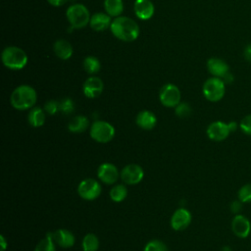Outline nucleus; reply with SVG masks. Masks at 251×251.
<instances>
[{"mask_svg":"<svg viewBox=\"0 0 251 251\" xmlns=\"http://www.w3.org/2000/svg\"><path fill=\"white\" fill-rule=\"evenodd\" d=\"M97 176L99 179L105 184H114L119 176V171L117 167L111 163H104L99 166L97 170Z\"/></svg>","mask_w":251,"mask_h":251,"instance_id":"11","label":"nucleus"},{"mask_svg":"<svg viewBox=\"0 0 251 251\" xmlns=\"http://www.w3.org/2000/svg\"><path fill=\"white\" fill-rule=\"evenodd\" d=\"M111 24H112L111 16H109L107 13H102V12L93 14L89 22L90 27L95 31L106 30L108 27H110Z\"/></svg>","mask_w":251,"mask_h":251,"instance_id":"17","label":"nucleus"},{"mask_svg":"<svg viewBox=\"0 0 251 251\" xmlns=\"http://www.w3.org/2000/svg\"><path fill=\"white\" fill-rule=\"evenodd\" d=\"M104 8L109 16L117 18L124 11V3L122 0H104Z\"/></svg>","mask_w":251,"mask_h":251,"instance_id":"23","label":"nucleus"},{"mask_svg":"<svg viewBox=\"0 0 251 251\" xmlns=\"http://www.w3.org/2000/svg\"><path fill=\"white\" fill-rule=\"evenodd\" d=\"M110 29L115 37L125 42H131L139 35V26L128 17L119 16L112 21Z\"/></svg>","mask_w":251,"mask_h":251,"instance_id":"1","label":"nucleus"},{"mask_svg":"<svg viewBox=\"0 0 251 251\" xmlns=\"http://www.w3.org/2000/svg\"><path fill=\"white\" fill-rule=\"evenodd\" d=\"M99 247V240L93 233L86 234L82 239L83 251H97Z\"/></svg>","mask_w":251,"mask_h":251,"instance_id":"27","label":"nucleus"},{"mask_svg":"<svg viewBox=\"0 0 251 251\" xmlns=\"http://www.w3.org/2000/svg\"><path fill=\"white\" fill-rule=\"evenodd\" d=\"M133 11L138 19L146 21L152 18L155 9L150 0H135L133 4Z\"/></svg>","mask_w":251,"mask_h":251,"instance_id":"16","label":"nucleus"},{"mask_svg":"<svg viewBox=\"0 0 251 251\" xmlns=\"http://www.w3.org/2000/svg\"><path fill=\"white\" fill-rule=\"evenodd\" d=\"M236 126L237 125L235 122L226 124L224 122L217 121L209 125L207 127V135L214 141H222L225 140L231 131H234Z\"/></svg>","mask_w":251,"mask_h":251,"instance_id":"7","label":"nucleus"},{"mask_svg":"<svg viewBox=\"0 0 251 251\" xmlns=\"http://www.w3.org/2000/svg\"><path fill=\"white\" fill-rule=\"evenodd\" d=\"M44 111L49 115H55L60 111V102L56 100H49L44 105Z\"/></svg>","mask_w":251,"mask_h":251,"instance_id":"32","label":"nucleus"},{"mask_svg":"<svg viewBox=\"0 0 251 251\" xmlns=\"http://www.w3.org/2000/svg\"><path fill=\"white\" fill-rule=\"evenodd\" d=\"M75 110V103L71 98H64L60 101V112L65 115H69L73 113Z\"/></svg>","mask_w":251,"mask_h":251,"instance_id":"30","label":"nucleus"},{"mask_svg":"<svg viewBox=\"0 0 251 251\" xmlns=\"http://www.w3.org/2000/svg\"><path fill=\"white\" fill-rule=\"evenodd\" d=\"M127 195V189L124 184H116L110 191V197L114 202H122Z\"/></svg>","mask_w":251,"mask_h":251,"instance_id":"26","label":"nucleus"},{"mask_svg":"<svg viewBox=\"0 0 251 251\" xmlns=\"http://www.w3.org/2000/svg\"><path fill=\"white\" fill-rule=\"evenodd\" d=\"M222 251H231V250H230V248L228 246H224L222 248Z\"/></svg>","mask_w":251,"mask_h":251,"instance_id":"38","label":"nucleus"},{"mask_svg":"<svg viewBox=\"0 0 251 251\" xmlns=\"http://www.w3.org/2000/svg\"><path fill=\"white\" fill-rule=\"evenodd\" d=\"M232 232L240 238H246L251 230V225L249 220L243 215H236L231 221Z\"/></svg>","mask_w":251,"mask_h":251,"instance_id":"15","label":"nucleus"},{"mask_svg":"<svg viewBox=\"0 0 251 251\" xmlns=\"http://www.w3.org/2000/svg\"><path fill=\"white\" fill-rule=\"evenodd\" d=\"M207 69L213 76L220 77L223 80L230 74L228 65L220 58H210L207 61Z\"/></svg>","mask_w":251,"mask_h":251,"instance_id":"12","label":"nucleus"},{"mask_svg":"<svg viewBox=\"0 0 251 251\" xmlns=\"http://www.w3.org/2000/svg\"><path fill=\"white\" fill-rule=\"evenodd\" d=\"M53 51L61 60H68L73 55V46L66 39H58L53 44Z\"/></svg>","mask_w":251,"mask_h":251,"instance_id":"19","label":"nucleus"},{"mask_svg":"<svg viewBox=\"0 0 251 251\" xmlns=\"http://www.w3.org/2000/svg\"><path fill=\"white\" fill-rule=\"evenodd\" d=\"M102 188L100 183L93 178L83 179L77 187L79 196L84 200H94L101 194Z\"/></svg>","mask_w":251,"mask_h":251,"instance_id":"9","label":"nucleus"},{"mask_svg":"<svg viewBox=\"0 0 251 251\" xmlns=\"http://www.w3.org/2000/svg\"><path fill=\"white\" fill-rule=\"evenodd\" d=\"M144 176L143 169L136 164H129L126 166L121 172V178L126 184L133 185L139 183Z\"/></svg>","mask_w":251,"mask_h":251,"instance_id":"10","label":"nucleus"},{"mask_svg":"<svg viewBox=\"0 0 251 251\" xmlns=\"http://www.w3.org/2000/svg\"><path fill=\"white\" fill-rule=\"evenodd\" d=\"M90 136L97 142L106 143L115 136V128L105 121H96L90 126Z\"/></svg>","mask_w":251,"mask_h":251,"instance_id":"6","label":"nucleus"},{"mask_svg":"<svg viewBox=\"0 0 251 251\" xmlns=\"http://www.w3.org/2000/svg\"><path fill=\"white\" fill-rule=\"evenodd\" d=\"M1 60L3 65L14 71L24 69L27 64V55L20 47L8 46L4 48L1 54Z\"/></svg>","mask_w":251,"mask_h":251,"instance_id":"3","label":"nucleus"},{"mask_svg":"<svg viewBox=\"0 0 251 251\" xmlns=\"http://www.w3.org/2000/svg\"><path fill=\"white\" fill-rule=\"evenodd\" d=\"M0 244H1V248H0V251H5L8 244L6 242V239L4 238L3 235H0Z\"/></svg>","mask_w":251,"mask_h":251,"instance_id":"37","label":"nucleus"},{"mask_svg":"<svg viewBox=\"0 0 251 251\" xmlns=\"http://www.w3.org/2000/svg\"><path fill=\"white\" fill-rule=\"evenodd\" d=\"M34 251H56L55 241L51 232H48L44 238H42L35 246Z\"/></svg>","mask_w":251,"mask_h":251,"instance_id":"25","label":"nucleus"},{"mask_svg":"<svg viewBox=\"0 0 251 251\" xmlns=\"http://www.w3.org/2000/svg\"><path fill=\"white\" fill-rule=\"evenodd\" d=\"M47 2L54 7H60V6H63L65 3H67L68 0H47Z\"/></svg>","mask_w":251,"mask_h":251,"instance_id":"35","label":"nucleus"},{"mask_svg":"<svg viewBox=\"0 0 251 251\" xmlns=\"http://www.w3.org/2000/svg\"><path fill=\"white\" fill-rule=\"evenodd\" d=\"M191 114V108L187 103L180 102L176 107V115L179 118H186Z\"/></svg>","mask_w":251,"mask_h":251,"instance_id":"31","label":"nucleus"},{"mask_svg":"<svg viewBox=\"0 0 251 251\" xmlns=\"http://www.w3.org/2000/svg\"><path fill=\"white\" fill-rule=\"evenodd\" d=\"M159 98L165 107H176L180 103V90L176 85L173 83H167L161 88Z\"/></svg>","mask_w":251,"mask_h":251,"instance_id":"8","label":"nucleus"},{"mask_svg":"<svg viewBox=\"0 0 251 251\" xmlns=\"http://www.w3.org/2000/svg\"><path fill=\"white\" fill-rule=\"evenodd\" d=\"M243 54H244L245 59H246L249 63H251V44H249V45H247V46L245 47Z\"/></svg>","mask_w":251,"mask_h":251,"instance_id":"36","label":"nucleus"},{"mask_svg":"<svg viewBox=\"0 0 251 251\" xmlns=\"http://www.w3.org/2000/svg\"><path fill=\"white\" fill-rule=\"evenodd\" d=\"M191 222V214L184 208H178L175 211L171 219V226L175 230L185 229Z\"/></svg>","mask_w":251,"mask_h":251,"instance_id":"13","label":"nucleus"},{"mask_svg":"<svg viewBox=\"0 0 251 251\" xmlns=\"http://www.w3.org/2000/svg\"><path fill=\"white\" fill-rule=\"evenodd\" d=\"M45 113L46 112L44 111V109H41L39 107H32L27 116L28 124L34 127L43 126L46 118Z\"/></svg>","mask_w":251,"mask_h":251,"instance_id":"21","label":"nucleus"},{"mask_svg":"<svg viewBox=\"0 0 251 251\" xmlns=\"http://www.w3.org/2000/svg\"><path fill=\"white\" fill-rule=\"evenodd\" d=\"M37 100V94L33 87L23 84L14 89L11 94V104L17 110L31 109Z\"/></svg>","mask_w":251,"mask_h":251,"instance_id":"2","label":"nucleus"},{"mask_svg":"<svg viewBox=\"0 0 251 251\" xmlns=\"http://www.w3.org/2000/svg\"><path fill=\"white\" fill-rule=\"evenodd\" d=\"M238 199L244 202H251V183L244 184L238 190Z\"/></svg>","mask_w":251,"mask_h":251,"instance_id":"29","label":"nucleus"},{"mask_svg":"<svg viewBox=\"0 0 251 251\" xmlns=\"http://www.w3.org/2000/svg\"><path fill=\"white\" fill-rule=\"evenodd\" d=\"M87 126H88V120L85 116H82V115L74 117L68 125L69 130L75 133L83 132L87 128Z\"/></svg>","mask_w":251,"mask_h":251,"instance_id":"22","label":"nucleus"},{"mask_svg":"<svg viewBox=\"0 0 251 251\" xmlns=\"http://www.w3.org/2000/svg\"><path fill=\"white\" fill-rule=\"evenodd\" d=\"M241 201L238 199V200H236V201H233L232 203H231V205H230V210H231V212H233V213H237V212H239L240 211V209H241Z\"/></svg>","mask_w":251,"mask_h":251,"instance_id":"34","label":"nucleus"},{"mask_svg":"<svg viewBox=\"0 0 251 251\" xmlns=\"http://www.w3.org/2000/svg\"><path fill=\"white\" fill-rule=\"evenodd\" d=\"M203 95L211 102L220 101L226 92V83L220 77H210L203 84Z\"/></svg>","mask_w":251,"mask_h":251,"instance_id":"5","label":"nucleus"},{"mask_svg":"<svg viewBox=\"0 0 251 251\" xmlns=\"http://www.w3.org/2000/svg\"><path fill=\"white\" fill-rule=\"evenodd\" d=\"M144 251H168V248L163 241L153 239L145 245Z\"/></svg>","mask_w":251,"mask_h":251,"instance_id":"28","label":"nucleus"},{"mask_svg":"<svg viewBox=\"0 0 251 251\" xmlns=\"http://www.w3.org/2000/svg\"><path fill=\"white\" fill-rule=\"evenodd\" d=\"M136 125L145 130H150L152 128L155 127L156 123H157V119L155 117V115L147 110L141 111L137 114L136 116Z\"/></svg>","mask_w":251,"mask_h":251,"instance_id":"20","label":"nucleus"},{"mask_svg":"<svg viewBox=\"0 0 251 251\" xmlns=\"http://www.w3.org/2000/svg\"><path fill=\"white\" fill-rule=\"evenodd\" d=\"M51 234L54 241L63 248H70L75 244V236L68 229L60 228L54 232H51Z\"/></svg>","mask_w":251,"mask_h":251,"instance_id":"18","label":"nucleus"},{"mask_svg":"<svg viewBox=\"0 0 251 251\" xmlns=\"http://www.w3.org/2000/svg\"><path fill=\"white\" fill-rule=\"evenodd\" d=\"M82 65L84 71L89 75L97 74L101 69L100 61L94 56H87L86 58H84Z\"/></svg>","mask_w":251,"mask_h":251,"instance_id":"24","label":"nucleus"},{"mask_svg":"<svg viewBox=\"0 0 251 251\" xmlns=\"http://www.w3.org/2000/svg\"><path fill=\"white\" fill-rule=\"evenodd\" d=\"M67 20L74 28H82L90 22V14L83 4L71 5L66 12Z\"/></svg>","mask_w":251,"mask_h":251,"instance_id":"4","label":"nucleus"},{"mask_svg":"<svg viewBox=\"0 0 251 251\" xmlns=\"http://www.w3.org/2000/svg\"><path fill=\"white\" fill-rule=\"evenodd\" d=\"M104 88V83L101 78L98 76H90L88 77L83 85H82V90L83 94L87 98H96L98 97Z\"/></svg>","mask_w":251,"mask_h":251,"instance_id":"14","label":"nucleus"},{"mask_svg":"<svg viewBox=\"0 0 251 251\" xmlns=\"http://www.w3.org/2000/svg\"><path fill=\"white\" fill-rule=\"evenodd\" d=\"M241 130L248 134V135H251V114L250 115H247L245 116L241 122H240V125H239Z\"/></svg>","mask_w":251,"mask_h":251,"instance_id":"33","label":"nucleus"}]
</instances>
